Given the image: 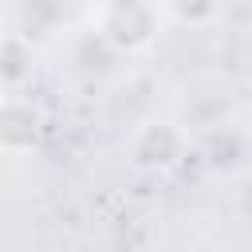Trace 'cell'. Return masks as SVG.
I'll return each instance as SVG.
<instances>
[{
  "instance_id": "cell-1",
  "label": "cell",
  "mask_w": 252,
  "mask_h": 252,
  "mask_svg": "<svg viewBox=\"0 0 252 252\" xmlns=\"http://www.w3.org/2000/svg\"><path fill=\"white\" fill-rule=\"evenodd\" d=\"M165 4L161 0H98L91 8V28L94 35L114 47V51H146L161 28H165Z\"/></svg>"
},
{
  "instance_id": "cell-2",
  "label": "cell",
  "mask_w": 252,
  "mask_h": 252,
  "mask_svg": "<svg viewBox=\"0 0 252 252\" xmlns=\"http://www.w3.org/2000/svg\"><path fill=\"white\" fill-rule=\"evenodd\" d=\"M39 134H43V118L32 106V98H24L20 91H4L0 94V154L24 158L39 146Z\"/></svg>"
},
{
  "instance_id": "cell-3",
  "label": "cell",
  "mask_w": 252,
  "mask_h": 252,
  "mask_svg": "<svg viewBox=\"0 0 252 252\" xmlns=\"http://www.w3.org/2000/svg\"><path fill=\"white\" fill-rule=\"evenodd\" d=\"M185 150H189L185 134L177 130V122H165V118L146 122L130 142L134 165H142V169H173V165H181Z\"/></svg>"
},
{
  "instance_id": "cell-4",
  "label": "cell",
  "mask_w": 252,
  "mask_h": 252,
  "mask_svg": "<svg viewBox=\"0 0 252 252\" xmlns=\"http://www.w3.org/2000/svg\"><path fill=\"white\" fill-rule=\"evenodd\" d=\"M161 4H165V16L169 20L193 24V28L217 20V12H220V0H161Z\"/></svg>"
},
{
  "instance_id": "cell-5",
  "label": "cell",
  "mask_w": 252,
  "mask_h": 252,
  "mask_svg": "<svg viewBox=\"0 0 252 252\" xmlns=\"http://www.w3.org/2000/svg\"><path fill=\"white\" fill-rule=\"evenodd\" d=\"M248 98H252V75H248Z\"/></svg>"
}]
</instances>
